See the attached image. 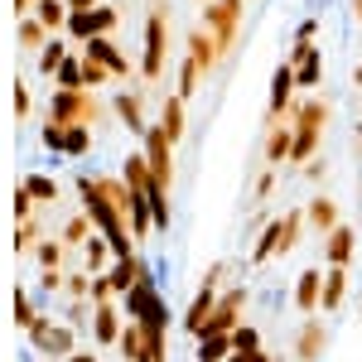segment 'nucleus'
<instances>
[{
	"mask_svg": "<svg viewBox=\"0 0 362 362\" xmlns=\"http://www.w3.org/2000/svg\"><path fill=\"white\" fill-rule=\"evenodd\" d=\"M329 353V324L314 314V319H305L300 324V334H295V348H290V358L295 362H319Z\"/></svg>",
	"mask_w": 362,
	"mask_h": 362,
	"instance_id": "10",
	"label": "nucleus"
},
{
	"mask_svg": "<svg viewBox=\"0 0 362 362\" xmlns=\"http://www.w3.org/2000/svg\"><path fill=\"white\" fill-rule=\"evenodd\" d=\"M348 300V271L343 266H324V300H319V314H338Z\"/></svg>",
	"mask_w": 362,
	"mask_h": 362,
	"instance_id": "18",
	"label": "nucleus"
},
{
	"mask_svg": "<svg viewBox=\"0 0 362 362\" xmlns=\"http://www.w3.org/2000/svg\"><path fill=\"white\" fill-rule=\"evenodd\" d=\"M256 348H266L261 329H256V324H237V329H232V353H242V358H247V353H256Z\"/></svg>",
	"mask_w": 362,
	"mask_h": 362,
	"instance_id": "31",
	"label": "nucleus"
},
{
	"mask_svg": "<svg viewBox=\"0 0 362 362\" xmlns=\"http://www.w3.org/2000/svg\"><path fill=\"white\" fill-rule=\"evenodd\" d=\"M34 261H39V271H63V261H68V247H63V237H39V247H34Z\"/></svg>",
	"mask_w": 362,
	"mask_h": 362,
	"instance_id": "25",
	"label": "nucleus"
},
{
	"mask_svg": "<svg viewBox=\"0 0 362 362\" xmlns=\"http://www.w3.org/2000/svg\"><path fill=\"white\" fill-rule=\"evenodd\" d=\"M189 58H194L203 73H213V68H218V58H223V49L213 44V34H208L203 25H198L194 34H189Z\"/></svg>",
	"mask_w": 362,
	"mask_h": 362,
	"instance_id": "22",
	"label": "nucleus"
},
{
	"mask_svg": "<svg viewBox=\"0 0 362 362\" xmlns=\"http://www.w3.org/2000/svg\"><path fill=\"white\" fill-rule=\"evenodd\" d=\"M44 150L63 155V126H58V121H44Z\"/></svg>",
	"mask_w": 362,
	"mask_h": 362,
	"instance_id": "41",
	"label": "nucleus"
},
{
	"mask_svg": "<svg viewBox=\"0 0 362 362\" xmlns=\"http://www.w3.org/2000/svg\"><path fill=\"white\" fill-rule=\"evenodd\" d=\"M165 58H169V5L150 0V10H145V49H140V83L145 87H160Z\"/></svg>",
	"mask_w": 362,
	"mask_h": 362,
	"instance_id": "1",
	"label": "nucleus"
},
{
	"mask_svg": "<svg viewBox=\"0 0 362 362\" xmlns=\"http://www.w3.org/2000/svg\"><path fill=\"white\" fill-rule=\"evenodd\" d=\"M358 136H362V121H358ZM358 155H362V145H358Z\"/></svg>",
	"mask_w": 362,
	"mask_h": 362,
	"instance_id": "50",
	"label": "nucleus"
},
{
	"mask_svg": "<svg viewBox=\"0 0 362 362\" xmlns=\"http://www.w3.org/2000/svg\"><path fill=\"white\" fill-rule=\"evenodd\" d=\"M319 300H324V271H319V266H305L300 280H295V309H300L305 319H314V314H319Z\"/></svg>",
	"mask_w": 362,
	"mask_h": 362,
	"instance_id": "13",
	"label": "nucleus"
},
{
	"mask_svg": "<svg viewBox=\"0 0 362 362\" xmlns=\"http://www.w3.org/2000/svg\"><path fill=\"white\" fill-rule=\"evenodd\" d=\"M126 227H131V237H136V247L155 232V213H150V198L136 194L131 189V198H126Z\"/></svg>",
	"mask_w": 362,
	"mask_h": 362,
	"instance_id": "17",
	"label": "nucleus"
},
{
	"mask_svg": "<svg viewBox=\"0 0 362 362\" xmlns=\"http://www.w3.org/2000/svg\"><path fill=\"white\" fill-rule=\"evenodd\" d=\"M227 362H247V358H242V353H232V358H227Z\"/></svg>",
	"mask_w": 362,
	"mask_h": 362,
	"instance_id": "49",
	"label": "nucleus"
},
{
	"mask_svg": "<svg viewBox=\"0 0 362 362\" xmlns=\"http://www.w3.org/2000/svg\"><path fill=\"white\" fill-rule=\"evenodd\" d=\"M29 348H34L44 362H68L78 348H83V334H78L73 324H49V319L39 314L34 329H29Z\"/></svg>",
	"mask_w": 362,
	"mask_h": 362,
	"instance_id": "3",
	"label": "nucleus"
},
{
	"mask_svg": "<svg viewBox=\"0 0 362 362\" xmlns=\"http://www.w3.org/2000/svg\"><path fill=\"white\" fill-rule=\"evenodd\" d=\"M160 131H165L174 145L184 140V102H179V97H169L165 107H160Z\"/></svg>",
	"mask_w": 362,
	"mask_h": 362,
	"instance_id": "27",
	"label": "nucleus"
},
{
	"mask_svg": "<svg viewBox=\"0 0 362 362\" xmlns=\"http://www.w3.org/2000/svg\"><path fill=\"white\" fill-rule=\"evenodd\" d=\"M20 44H25V49H39V54H44V44H49V29L39 25V20H20Z\"/></svg>",
	"mask_w": 362,
	"mask_h": 362,
	"instance_id": "37",
	"label": "nucleus"
},
{
	"mask_svg": "<svg viewBox=\"0 0 362 362\" xmlns=\"http://www.w3.org/2000/svg\"><path fill=\"white\" fill-rule=\"evenodd\" d=\"M54 78H58V92H83V58L68 54V63L58 68Z\"/></svg>",
	"mask_w": 362,
	"mask_h": 362,
	"instance_id": "34",
	"label": "nucleus"
},
{
	"mask_svg": "<svg viewBox=\"0 0 362 362\" xmlns=\"http://www.w3.org/2000/svg\"><path fill=\"white\" fill-rule=\"evenodd\" d=\"M353 247H358V227L353 223H338L329 237H324V256H329V266H353Z\"/></svg>",
	"mask_w": 362,
	"mask_h": 362,
	"instance_id": "14",
	"label": "nucleus"
},
{
	"mask_svg": "<svg viewBox=\"0 0 362 362\" xmlns=\"http://www.w3.org/2000/svg\"><path fill=\"white\" fill-rule=\"evenodd\" d=\"M92 232H97V227H92V218H87V213L68 218V223H63V247H68V251H73V247H87V237H92Z\"/></svg>",
	"mask_w": 362,
	"mask_h": 362,
	"instance_id": "30",
	"label": "nucleus"
},
{
	"mask_svg": "<svg viewBox=\"0 0 362 362\" xmlns=\"http://www.w3.org/2000/svg\"><path fill=\"white\" fill-rule=\"evenodd\" d=\"M295 68L290 63H276V78H271V107H266V121L271 126H280V121H290V112H295Z\"/></svg>",
	"mask_w": 362,
	"mask_h": 362,
	"instance_id": "11",
	"label": "nucleus"
},
{
	"mask_svg": "<svg viewBox=\"0 0 362 362\" xmlns=\"http://www.w3.org/2000/svg\"><path fill=\"white\" fill-rule=\"evenodd\" d=\"M15 116H20V121L29 116V87H25V83L15 87Z\"/></svg>",
	"mask_w": 362,
	"mask_h": 362,
	"instance_id": "45",
	"label": "nucleus"
},
{
	"mask_svg": "<svg viewBox=\"0 0 362 362\" xmlns=\"http://www.w3.org/2000/svg\"><path fill=\"white\" fill-rule=\"evenodd\" d=\"M121 179H126V189H136V194H145V189L155 184V179H150V165H145V155H126Z\"/></svg>",
	"mask_w": 362,
	"mask_h": 362,
	"instance_id": "26",
	"label": "nucleus"
},
{
	"mask_svg": "<svg viewBox=\"0 0 362 362\" xmlns=\"http://www.w3.org/2000/svg\"><path fill=\"white\" fill-rule=\"evenodd\" d=\"M92 150V126H63V155H87Z\"/></svg>",
	"mask_w": 362,
	"mask_h": 362,
	"instance_id": "33",
	"label": "nucleus"
},
{
	"mask_svg": "<svg viewBox=\"0 0 362 362\" xmlns=\"http://www.w3.org/2000/svg\"><path fill=\"white\" fill-rule=\"evenodd\" d=\"M68 362H102V358H97L92 348H78V353H73V358H68Z\"/></svg>",
	"mask_w": 362,
	"mask_h": 362,
	"instance_id": "47",
	"label": "nucleus"
},
{
	"mask_svg": "<svg viewBox=\"0 0 362 362\" xmlns=\"http://www.w3.org/2000/svg\"><path fill=\"white\" fill-rule=\"evenodd\" d=\"M305 223L314 227V232H334L338 223H343V208H338V198H329V194H314L309 198V208H305Z\"/></svg>",
	"mask_w": 362,
	"mask_h": 362,
	"instance_id": "16",
	"label": "nucleus"
},
{
	"mask_svg": "<svg viewBox=\"0 0 362 362\" xmlns=\"http://www.w3.org/2000/svg\"><path fill=\"white\" fill-rule=\"evenodd\" d=\"M290 68H295V87L300 92H319V83H324V58H319L314 44H295Z\"/></svg>",
	"mask_w": 362,
	"mask_h": 362,
	"instance_id": "12",
	"label": "nucleus"
},
{
	"mask_svg": "<svg viewBox=\"0 0 362 362\" xmlns=\"http://www.w3.org/2000/svg\"><path fill=\"white\" fill-rule=\"evenodd\" d=\"M353 87H362V63H358V68H353Z\"/></svg>",
	"mask_w": 362,
	"mask_h": 362,
	"instance_id": "48",
	"label": "nucleus"
},
{
	"mask_svg": "<svg viewBox=\"0 0 362 362\" xmlns=\"http://www.w3.org/2000/svg\"><path fill=\"white\" fill-rule=\"evenodd\" d=\"M116 353H121V362H145V334H140V324L126 319V334L116 343Z\"/></svg>",
	"mask_w": 362,
	"mask_h": 362,
	"instance_id": "29",
	"label": "nucleus"
},
{
	"mask_svg": "<svg viewBox=\"0 0 362 362\" xmlns=\"http://www.w3.org/2000/svg\"><path fill=\"white\" fill-rule=\"evenodd\" d=\"M247 290H242V285H227L223 295H218V309H213V319H208V324H203V334L198 338H213V334H232V329H237V324H242V314H247Z\"/></svg>",
	"mask_w": 362,
	"mask_h": 362,
	"instance_id": "7",
	"label": "nucleus"
},
{
	"mask_svg": "<svg viewBox=\"0 0 362 362\" xmlns=\"http://www.w3.org/2000/svg\"><path fill=\"white\" fill-rule=\"evenodd\" d=\"M102 116V102L92 97V92H58L54 102H49V116L44 121H58V126H92Z\"/></svg>",
	"mask_w": 362,
	"mask_h": 362,
	"instance_id": "6",
	"label": "nucleus"
},
{
	"mask_svg": "<svg viewBox=\"0 0 362 362\" xmlns=\"http://www.w3.org/2000/svg\"><path fill=\"white\" fill-rule=\"evenodd\" d=\"M63 63H68V44H63V39H49L44 54H39V73H58Z\"/></svg>",
	"mask_w": 362,
	"mask_h": 362,
	"instance_id": "35",
	"label": "nucleus"
},
{
	"mask_svg": "<svg viewBox=\"0 0 362 362\" xmlns=\"http://www.w3.org/2000/svg\"><path fill=\"white\" fill-rule=\"evenodd\" d=\"M15 213H20V223H25V218H34V198H29L25 189L15 194Z\"/></svg>",
	"mask_w": 362,
	"mask_h": 362,
	"instance_id": "44",
	"label": "nucleus"
},
{
	"mask_svg": "<svg viewBox=\"0 0 362 362\" xmlns=\"http://www.w3.org/2000/svg\"><path fill=\"white\" fill-rule=\"evenodd\" d=\"M203 78H208V73L198 68L194 58H184V68H179V102H189V97H194V87L203 83Z\"/></svg>",
	"mask_w": 362,
	"mask_h": 362,
	"instance_id": "36",
	"label": "nucleus"
},
{
	"mask_svg": "<svg viewBox=\"0 0 362 362\" xmlns=\"http://www.w3.org/2000/svg\"><path fill=\"white\" fill-rule=\"evenodd\" d=\"M116 116H121V126H126L131 136H145V131H150V121H145V97H140V92H121V97H116Z\"/></svg>",
	"mask_w": 362,
	"mask_h": 362,
	"instance_id": "19",
	"label": "nucleus"
},
{
	"mask_svg": "<svg viewBox=\"0 0 362 362\" xmlns=\"http://www.w3.org/2000/svg\"><path fill=\"white\" fill-rule=\"evenodd\" d=\"M20 189H25L34 203H54V198H58V184L49 179V174H25V184H20Z\"/></svg>",
	"mask_w": 362,
	"mask_h": 362,
	"instance_id": "32",
	"label": "nucleus"
},
{
	"mask_svg": "<svg viewBox=\"0 0 362 362\" xmlns=\"http://www.w3.org/2000/svg\"><path fill=\"white\" fill-rule=\"evenodd\" d=\"M58 290H68V276L63 271H39V295H58Z\"/></svg>",
	"mask_w": 362,
	"mask_h": 362,
	"instance_id": "40",
	"label": "nucleus"
},
{
	"mask_svg": "<svg viewBox=\"0 0 362 362\" xmlns=\"http://www.w3.org/2000/svg\"><path fill=\"white\" fill-rule=\"evenodd\" d=\"M97 5H102V0H68V15H73V10H97Z\"/></svg>",
	"mask_w": 362,
	"mask_h": 362,
	"instance_id": "46",
	"label": "nucleus"
},
{
	"mask_svg": "<svg viewBox=\"0 0 362 362\" xmlns=\"http://www.w3.org/2000/svg\"><path fill=\"white\" fill-rule=\"evenodd\" d=\"M203 5H208V0H203Z\"/></svg>",
	"mask_w": 362,
	"mask_h": 362,
	"instance_id": "51",
	"label": "nucleus"
},
{
	"mask_svg": "<svg viewBox=\"0 0 362 362\" xmlns=\"http://www.w3.org/2000/svg\"><path fill=\"white\" fill-rule=\"evenodd\" d=\"M271 256H280V218H266L261 223V237H256V247H251V266H266Z\"/></svg>",
	"mask_w": 362,
	"mask_h": 362,
	"instance_id": "23",
	"label": "nucleus"
},
{
	"mask_svg": "<svg viewBox=\"0 0 362 362\" xmlns=\"http://www.w3.org/2000/svg\"><path fill=\"white\" fill-rule=\"evenodd\" d=\"M329 116H334V107L329 102H300L295 107V116H290V131H295V150H290V165L305 169L309 160H314V150H319V140H324V126H329Z\"/></svg>",
	"mask_w": 362,
	"mask_h": 362,
	"instance_id": "2",
	"label": "nucleus"
},
{
	"mask_svg": "<svg viewBox=\"0 0 362 362\" xmlns=\"http://www.w3.org/2000/svg\"><path fill=\"white\" fill-rule=\"evenodd\" d=\"M232 358V334H213L194 343V362H227Z\"/></svg>",
	"mask_w": 362,
	"mask_h": 362,
	"instance_id": "24",
	"label": "nucleus"
},
{
	"mask_svg": "<svg viewBox=\"0 0 362 362\" xmlns=\"http://www.w3.org/2000/svg\"><path fill=\"white\" fill-rule=\"evenodd\" d=\"M83 58H92V63H102L112 78H131V58H126V49H116V39L112 34H97V39H87L83 44Z\"/></svg>",
	"mask_w": 362,
	"mask_h": 362,
	"instance_id": "9",
	"label": "nucleus"
},
{
	"mask_svg": "<svg viewBox=\"0 0 362 362\" xmlns=\"http://www.w3.org/2000/svg\"><path fill=\"white\" fill-rule=\"evenodd\" d=\"M107 78H112V73H107L102 63H92V58H83V87H87V92H92V87H102Z\"/></svg>",
	"mask_w": 362,
	"mask_h": 362,
	"instance_id": "39",
	"label": "nucleus"
},
{
	"mask_svg": "<svg viewBox=\"0 0 362 362\" xmlns=\"http://www.w3.org/2000/svg\"><path fill=\"white\" fill-rule=\"evenodd\" d=\"M290 150H295V131H290V121L271 126V131H266V165L280 169L285 160H290Z\"/></svg>",
	"mask_w": 362,
	"mask_h": 362,
	"instance_id": "20",
	"label": "nucleus"
},
{
	"mask_svg": "<svg viewBox=\"0 0 362 362\" xmlns=\"http://www.w3.org/2000/svg\"><path fill=\"white\" fill-rule=\"evenodd\" d=\"M126 334V324H121V309L116 305H97L92 309V338H97V348H116Z\"/></svg>",
	"mask_w": 362,
	"mask_h": 362,
	"instance_id": "15",
	"label": "nucleus"
},
{
	"mask_svg": "<svg viewBox=\"0 0 362 362\" xmlns=\"http://www.w3.org/2000/svg\"><path fill=\"white\" fill-rule=\"evenodd\" d=\"M223 276H227V266L218 261V266H208V276H203V285L194 290V300H189V309H184V334L198 343V334H203V324L213 319V309H218V285H223Z\"/></svg>",
	"mask_w": 362,
	"mask_h": 362,
	"instance_id": "4",
	"label": "nucleus"
},
{
	"mask_svg": "<svg viewBox=\"0 0 362 362\" xmlns=\"http://www.w3.org/2000/svg\"><path fill=\"white\" fill-rule=\"evenodd\" d=\"M314 39H319V20H305L295 29V44H314Z\"/></svg>",
	"mask_w": 362,
	"mask_h": 362,
	"instance_id": "42",
	"label": "nucleus"
},
{
	"mask_svg": "<svg viewBox=\"0 0 362 362\" xmlns=\"http://www.w3.org/2000/svg\"><path fill=\"white\" fill-rule=\"evenodd\" d=\"M34 319H39V309H34V295H29V290H20V300H15V324H20V329H34Z\"/></svg>",
	"mask_w": 362,
	"mask_h": 362,
	"instance_id": "38",
	"label": "nucleus"
},
{
	"mask_svg": "<svg viewBox=\"0 0 362 362\" xmlns=\"http://www.w3.org/2000/svg\"><path fill=\"white\" fill-rule=\"evenodd\" d=\"M34 20L49 29V34L63 29V25H68V0H39V5H34Z\"/></svg>",
	"mask_w": 362,
	"mask_h": 362,
	"instance_id": "28",
	"label": "nucleus"
},
{
	"mask_svg": "<svg viewBox=\"0 0 362 362\" xmlns=\"http://www.w3.org/2000/svg\"><path fill=\"white\" fill-rule=\"evenodd\" d=\"M107 261H116L112 242H107L102 232H92L87 247H83V271H87V276H107Z\"/></svg>",
	"mask_w": 362,
	"mask_h": 362,
	"instance_id": "21",
	"label": "nucleus"
},
{
	"mask_svg": "<svg viewBox=\"0 0 362 362\" xmlns=\"http://www.w3.org/2000/svg\"><path fill=\"white\" fill-rule=\"evenodd\" d=\"M140 140H145V150H140V155H145V165H150V179H155L160 189H169V184H174V160H169L174 140L160 131V121H155V126H150Z\"/></svg>",
	"mask_w": 362,
	"mask_h": 362,
	"instance_id": "8",
	"label": "nucleus"
},
{
	"mask_svg": "<svg viewBox=\"0 0 362 362\" xmlns=\"http://www.w3.org/2000/svg\"><path fill=\"white\" fill-rule=\"evenodd\" d=\"M271 189H276V169L266 165V174H261V184H256V198L266 203V198H271Z\"/></svg>",
	"mask_w": 362,
	"mask_h": 362,
	"instance_id": "43",
	"label": "nucleus"
},
{
	"mask_svg": "<svg viewBox=\"0 0 362 362\" xmlns=\"http://www.w3.org/2000/svg\"><path fill=\"white\" fill-rule=\"evenodd\" d=\"M242 5H247V0H208V5H203V29L213 34V44L223 49V58L232 54V44H237V29H242Z\"/></svg>",
	"mask_w": 362,
	"mask_h": 362,
	"instance_id": "5",
	"label": "nucleus"
}]
</instances>
